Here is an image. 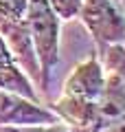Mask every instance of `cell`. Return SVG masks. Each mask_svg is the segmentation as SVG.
I'll list each match as a JSON object with an SVG mask.
<instances>
[{"instance_id":"6da1fadb","label":"cell","mask_w":125,"mask_h":132,"mask_svg":"<svg viewBox=\"0 0 125 132\" xmlns=\"http://www.w3.org/2000/svg\"><path fill=\"white\" fill-rule=\"evenodd\" d=\"M105 73L97 57H88L75 66L64 84V95L53 104V112L70 132H99L103 128L99 114V97Z\"/></svg>"},{"instance_id":"52a82bcc","label":"cell","mask_w":125,"mask_h":132,"mask_svg":"<svg viewBox=\"0 0 125 132\" xmlns=\"http://www.w3.org/2000/svg\"><path fill=\"white\" fill-rule=\"evenodd\" d=\"M103 71L116 75L125 86V46L123 44H112V46L103 48Z\"/></svg>"},{"instance_id":"30bf717a","label":"cell","mask_w":125,"mask_h":132,"mask_svg":"<svg viewBox=\"0 0 125 132\" xmlns=\"http://www.w3.org/2000/svg\"><path fill=\"white\" fill-rule=\"evenodd\" d=\"M0 132H70L64 121L48 126H22V128H0Z\"/></svg>"},{"instance_id":"4fadbf2b","label":"cell","mask_w":125,"mask_h":132,"mask_svg":"<svg viewBox=\"0 0 125 132\" xmlns=\"http://www.w3.org/2000/svg\"><path fill=\"white\" fill-rule=\"evenodd\" d=\"M123 46H125V40H123Z\"/></svg>"},{"instance_id":"9c48e42d","label":"cell","mask_w":125,"mask_h":132,"mask_svg":"<svg viewBox=\"0 0 125 132\" xmlns=\"http://www.w3.org/2000/svg\"><path fill=\"white\" fill-rule=\"evenodd\" d=\"M46 2L55 11V15L59 20H70L75 15H79V9H81L83 0H46Z\"/></svg>"},{"instance_id":"ba28073f","label":"cell","mask_w":125,"mask_h":132,"mask_svg":"<svg viewBox=\"0 0 125 132\" xmlns=\"http://www.w3.org/2000/svg\"><path fill=\"white\" fill-rule=\"evenodd\" d=\"M29 0H0V20H13L20 22L26 15Z\"/></svg>"},{"instance_id":"8992f818","label":"cell","mask_w":125,"mask_h":132,"mask_svg":"<svg viewBox=\"0 0 125 132\" xmlns=\"http://www.w3.org/2000/svg\"><path fill=\"white\" fill-rule=\"evenodd\" d=\"M99 114H101L103 128L110 121L119 119L121 114H125V86L112 73H105L103 90H101V97H99Z\"/></svg>"},{"instance_id":"277c9868","label":"cell","mask_w":125,"mask_h":132,"mask_svg":"<svg viewBox=\"0 0 125 132\" xmlns=\"http://www.w3.org/2000/svg\"><path fill=\"white\" fill-rule=\"evenodd\" d=\"M53 110L40 106L22 95L0 90V128H22V126H48L57 123Z\"/></svg>"},{"instance_id":"5b68a950","label":"cell","mask_w":125,"mask_h":132,"mask_svg":"<svg viewBox=\"0 0 125 132\" xmlns=\"http://www.w3.org/2000/svg\"><path fill=\"white\" fill-rule=\"evenodd\" d=\"M0 90L22 95V97L35 101V93L31 88V81L13 62V57H11L9 48L5 46L2 38H0Z\"/></svg>"},{"instance_id":"8fae6325","label":"cell","mask_w":125,"mask_h":132,"mask_svg":"<svg viewBox=\"0 0 125 132\" xmlns=\"http://www.w3.org/2000/svg\"><path fill=\"white\" fill-rule=\"evenodd\" d=\"M99 132H125V114H121L119 119L110 121L105 128H101Z\"/></svg>"},{"instance_id":"7a4b0ae2","label":"cell","mask_w":125,"mask_h":132,"mask_svg":"<svg viewBox=\"0 0 125 132\" xmlns=\"http://www.w3.org/2000/svg\"><path fill=\"white\" fill-rule=\"evenodd\" d=\"M24 20L40 66V88L48 95L51 75L59 62V18L46 0H29Z\"/></svg>"},{"instance_id":"7c38bea8","label":"cell","mask_w":125,"mask_h":132,"mask_svg":"<svg viewBox=\"0 0 125 132\" xmlns=\"http://www.w3.org/2000/svg\"><path fill=\"white\" fill-rule=\"evenodd\" d=\"M112 2H114V5L119 7V11H121L123 15H125V0H112Z\"/></svg>"},{"instance_id":"3957f363","label":"cell","mask_w":125,"mask_h":132,"mask_svg":"<svg viewBox=\"0 0 125 132\" xmlns=\"http://www.w3.org/2000/svg\"><path fill=\"white\" fill-rule=\"evenodd\" d=\"M79 18L83 20L86 29L94 38L99 51L112 44H123L125 15L112 0H83L79 9Z\"/></svg>"}]
</instances>
